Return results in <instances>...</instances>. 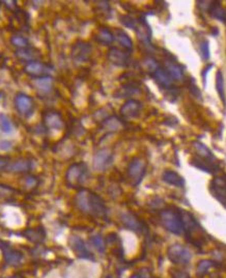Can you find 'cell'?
<instances>
[{"mask_svg": "<svg viewBox=\"0 0 226 278\" xmlns=\"http://www.w3.org/2000/svg\"><path fill=\"white\" fill-rule=\"evenodd\" d=\"M92 244L95 246L96 249L100 252H104L105 248H106V244L105 241L102 238V236L100 235H96L92 238Z\"/></svg>", "mask_w": 226, "mask_h": 278, "instance_id": "cell-30", "label": "cell"}, {"mask_svg": "<svg viewBox=\"0 0 226 278\" xmlns=\"http://www.w3.org/2000/svg\"><path fill=\"white\" fill-rule=\"evenodd\" d=\"M164 68L166 69V71L169 73V75L172 77V79H174V80L181 81L184 79L185 69L182 65H180L178 62H176L173 57H168L166 59Z\"/></svg>", "mask_w": 226, "mask_h": 278, "instance_id": "cell-14", "label": "cell"}, {"mask_svg": "<svg viewBox=\"0 0 226 278\" xmlns=\"http://www.w3.org/2000/svg\"><path fill=\"white\" fill-rule=\"evenodd\" d=\"M173 278H191L190 275L186 272H182V271H176L173 274Z\"/></svg>", "mask_w": 226, "mask_h": 278, "instance_id": "cell-39", "label": "cell"}, {"mask_svg": "<svg viewBox=\"0 0 226 278\" xmlns=\"http://www.w3.org/2000/svg\"><path fill=\"white\" fill-rule=\"evenodd\" d=\"M0 129H1L3 133L6 134H11L14 132V126L11 120L3 113H0Z\"/></svg>", "mask_w": 226, "mask_h": 278, "instance_id": "cell-29", "label": "cell"}, {"mask_svg": "<svg viewBox=\"0 0 226 278\" xmlns=\"http://www.w3.org/2000/svg\"><path fill=\"white\" fill-rule=\"evenodd\" d=\"M138 93H139L138 87L133 83H128V84L123 85L119 91L115 93V96L116 98H127V97L133 96L135 94H138Z\"/></svg>", "mask_w": 226, "mask_h": 278, "instance_id": "cell-27", "label": "cell"}, {"mask_svg": "<svg viewBox=\"0 0 226 278\" xmlns=\"http://www.w3.org/2000/svg\"><path fill=\"white\" fill-rule=\"evenodd\" d=\"M200 54L203 61H208V59H210L211 56L210 43L209 41H206V39H204V41L200 44Z\"/></svg>", "mask_w": 226, "mask_h": 278, "instance_id": "cell-32", "label": "cell"}, {"mask_svg": "<svg viewBox=\"0 0 226 278\" xmlns=\"http://www.w3.org/2000/svg\"><path fill=\"white\" fill-rule=\"evenodd\" d=\"M213 67H214L213 65H208V66H206V67L202 70L201 76H202V79H203V84H204V85L206 84V76H208V74L210 73V71H211Z\"/></svg>", "mask_w": 226, "mask_h": 278, "instance_id": "cell-36", "label": "cell"}, {"mask_svg": "<svg viewBox=\"0 0 226 278\" xmlns=\"http://www.w3.org/2000/svg\"><path fill=\"white\" fill-rule=\"evenodd\" d=\"M121 21H122L123 25H125L128 28H131V29H135L137 24H138V19H135L131 16L121 17Z\"/></svg>", "mask_w": 226, "mask_h": 278, "instance_id": "cell-31", "label": "cell"}, {"mask_svg": "<svg viewBox=\"0 0 226 278\" xmlns=\"http://www.w3.org/2000/svg\"><path fill=\"white\" fill-rule=\"evenodd\" d=\"M160 219L163 226L168 232L178 236L183 234L184 225L180 213L172 210H164L160 213Z\"/></svg>", "mask_w": 226, "mask_h": 278, "instance_id": "cell-3", "label": "cell"}, {"mask_svg": "<svg viewBox=\"0 0 226 278\" xmlns=\"http://www.w3.org/2000/svg\"><path fill=\"white\" fill-rule=\"evenodd\" d=\"M150 73L154 80L158 83L160 87L169 92L174 91L175 87L173 86V79L169 75V73L166 71V69L164 67L158 65Z\"/></svg>", "mask_w": 226, "mask_h": 278, "instance_id": "cell-5", "label": "cell"}, {"mask_svg": "<svg viewBox=\"0 0 226 278\" xmlns=\"http://www.w3.org/2000/svg\"><path fill=\"white\" fill-rule=\"evenodd\" d=\"M145 172H146V163L142 158L139 157L133 158L127 170L128 176H129L132 185L134 186H137L141 183L142 178L145 174Z\"/></svg>", "mask_w": 226, "mask_h": 278, "instance_id": "cell-4", "label": "cell"}, {"mask_svg": "<svg viewBox=\"0 0 226 278\" xmlns=\"http://www.w3.org/2000/svg\"><path fill=\"white\" fill-rule=\"evenodd\" d=\"M208 4L209 5H206V12L209 13V15L222 23H226V9L221 5V3L219 1H211Z\"/></svg>", "mask_w": 226, "mask_h": 278, "instance_id": "cell-15", "label": "cell"}, {"mask_svg": "<svg viewBox=\"0 0 226 278\" xmlns=\"http://www.w3.org/2000/svg\"><path fill=\"white\" fill-rule=\"evenodd\" d=\"M131 278H143L140 274H134L131 276Z\"/></svg>", "mask_w": 226, "mask_h": 278, "instance_id": "cell-40", "label": "cell"}, {"mask_svg": "<svg viewBox=\"0 0 226 278\" xmlns=\"http://www.w3.org/2000/svg\"><path fill=\"white\" fill-rule=\"evenodd\" d=\"M12 148V143L7 140L0 141V150L1 151H9Z\"/></svg>", "mask_w": 226, "mask_h": 278, "instance_id": "cell-38", "label": "cell"}, {"mask_svg": "<svg viewBox=\"0 0 226 278\" xmlns=\"http://www.w3.org/2000/svg\"><path fill=\"white\" fill-rule=\"evenodd\" d=\"M135 31L139 39H141L144 44L150 45L151 37H152V31H151L150 25L146 23L144 19H138V24H137Z\"/></svg>", "mask_w": 226, "mask_h": 278, "instance_id": "cell-16", "label": "cell"}, {"mask_svg": "<svg viewBox=\"0 0 226 278\" xmlns=\"http://www.w3.org/2000/svg\"><path fill=\"white\" fill-rule=\"evenodd\" d=\"M76 205L84 214L100 218H105L107 216V208L102 198L87 189H82L78 192L76 196Z\"/></svg>", "mask_w": 226, "mask_h": 278, "instance_id": "cell-1", "label": "cell"}, {"mask_svg": "<svg viewBox=\"0 0 226 278\" xmlns=\"http://www.w3.org/2000/svg\"><path fill=\"white\" fill-rule=\"evenodd\" d=\"M193 145L195 147L196 153H197V156L196 157L200 159V160L204 162L206 165H209L212 168V171L216 173V171L218 170L217 158L214 156L210 148L200 141H194Z\"/></svg>", "mask_w": 226, "mask_h": 278, "instance_id": "cell-7", "label": "cell"}, {"mask_svg": "<svg viewBox=\"0 0 226 278\" xmlns=\"http://www.w3.org/2000/svg\"><path fill=\"white\" fill-rule=\"evenodd\" d=\"M6 163H5V161H3V160H0V170H1V168L5 165Z\"/></svg>", "mask_w": 226, "mask_h": 278, "instance_id": "cell-41", "label": "cell"}, {"mask_svg": "<svg viewBox=\"0 0 226 278\" xmlns=\"http://www.w3.org/2000/svg\"><path fill=\"white\" fill-rule=\"evenodd\" d=\"M162 180L172 186L179 187V188H183L185 186V180L182 175H180L179 174H176L172 171H167L162 174Z\"/></svg>", "mask_w": 226, "mask_h": 278, "instance_id": "cell-20", "label": "cell"}, {"mask_svg": "<svg viewBox=\"0 0 226 278\" xmlns=\"http://www.w3.org/2000/svg\"><path fill=\"white\" fill-rule=\"evenodd\" d=\"M113 162V155L112 153L107 150V148H102L97 151L93 159V166L94 170L97 172H104L109 167Z\"/></svg>", "mask_w": 226, "mask_h": 278, "instance_id": "cell-8", "label": "cell"}, {"mask_svg": "<svg viewBox=\"0 0 226 278\" xmlns=\"http://www.w3.org/2000/svg\"><path fill=\"white\" fill-rule=\"evenodd\" d=\"M214 264L212 262H209V261H203V262H200V264L198 265V273L200 274H204L206 271H208L210 268L213 266Z\"/></svg>", "mask_w": 226, "mask_h": 278, "instance_id": "cell-35", "label": "cell"}, {"mask_svg": "<svg viewBox=\"0 0 226 278\" xmlns=\"http://www.w3.org/2000/svg\"><path fill=\"white\" fill-rule=\"evenodd\" d=\"M115 39L119 42L124 48L125 50L128 52H131L133 50V42L132 39L130 38V36L128 35L124 31H121V29H117L115 32Z\"/></svg>", "mask_w": 226, "mask_h": 278, "instance_id": "cell-24", "label": "cell"}, {"mask_svg": "<svg viewBox=\"0 0 226 278\" xmlns=\"http://www.w3.org/2000/svg\"><path fill=\"white\" fill-rule=\"evenodd\" d=\"M5 259H6V261H7L9 264L15 265V264L20 262V260H21V254H20V253H17V252L14 251V250H9V251H7L6 254H5Z\"/></svg>", "mask_w": 226, "mask_h": 278, "instance_id": "cell-33", "label": "cell"}, {"mask_svg": "<svg viewBox=\"0 0 226 278\" xmlns=\"http://www.w3.org/2000/svg\"><path fill=\"white\" fill-rule=\"evenodd\" d=\"M15 106L21 114L27 115L32 111L33 101L31 97H28L25 94H18L15 98Z\"/></svg>", "mask_w": 226, "mask_h": 278, "instance_id": "cell-13", "label": "cell"}, {"mask_svg": "<svg viewBox=\"0 0 226 278\" xmlns=\"http://www.w3.org/2000/svg\"><path fill=\"white\" fill-rule=\"evenodd\" d=\"M92 55V45L83 41L75 43L72 49V57L78 64L87 62Z\"/></svg>", "mask_w": 226, "mask_h": 278, "instance_id": "cell-10", "label": "cell"}, {"mask_svg": "<svg viewBox=\"0 0 226 278\" xmlns=\"http://www.w3.org/2000/svg\"><path fill=\"white\" fill-rule=\"evenodd\" d=\"M12 44L18 48H20V49H24L27 47L28 45V42H27V39L23 36H20V35H15L12 37Z\"/></svg>", "mask_w": 226, "mask_h": 278, "instance_id": "cell-34", "label": "cell"}, {"mask_svg": "<svg viewBox=\"0 0 226 278\" xmlns=\"http://www.w3.org/2000/svg\"><path fill=\"white\" fill-rule=\"evenodd\" d=\"M71 245L73 250L76 252L78 256L83 257V259H92L93 257L91 251L88 250L86 244L83 242V240L80 239V238L73 237L71 239Z\"/></svg>", "mask_w": 226, "mask_h": 278, "instance_id": "cell-17", "label": "cell"}, {"mask_svg": "<svg viewBox=\"0 0 226 278\" xmlns=\"http://www.w3.org/2000/svg\"><path fill=\"white\" fill-rule=\"evenodd\" d=\"M210 190L212 194L226 208V178H215L211 184Z\"/></svg>", "mask_w": 226, "mask_h": 278, "instance_id": "cell-12", "label": "cell"}, {"mask_svg": "<svg viewBox=\"0 0 226 278\" xmlns=\"http://www.w3.org/2000/svg\"><path fill=\"white\" fill-rule=\"evenodd\" d=\"M8 278H18L17 276H13V277H8Z\"/></svg>", "mask_w": 226, "mask_h": 278, "instance_id": "cell-42", "label": "cell"}, {"mask_svg": "<svg viewBox=\"0 0 226 278\" xmlns=\"http://www.w3.org/2000/svg\"><path fill=\"white\" fill-rule=\"evenodd\" d=\"M107 57L109 59V62L116 67L126 68L130 65V59H131L130 52L122 50L120 48L111 47L109 49V51H108Z\"/></svg>", "mask_w": 226, "mask_h": 278, "instance_id": "cell-9", "label": "cell"}, {"mask_svg": "<svg viewBox=\"0 0 226 278\" xmlns=\"http://www.w3.org/2000/svg\"><path fill=\"white\" fill-rule=\"evenodd\" d=\"M45 124L49 129H51V130H56V131L62 130L65 126L62 116L57 112H49L45 116Z\"/></svg>", "mask_w": 226, "mask_h": 278, "instance_id": "cell-18", "label": "cell"}, {"mask_svg": "<svg viewBox=\"0 0 226 278\" xmlns=\"http://www.w3.org/2000/svg\"><path fill=\"white\" fill-rule=\"evenodd\" d=\"M52 78L49 76H43L41 78H37L33 81V84L38 92L42 94H47L51 91L52 88Z\"/></svg>", "mask_w": 226, "mask_h": 278, "instance_id": "cell-22", "label": "cell"}, {"mask_svg": "<svg viewBox=\"0 0 226 278\" xmlns=\"http://www.w3.org/2000/svg\"><path fill=\"white\" fill-rule=\"evenodd\" d=\"M32 168L31 163L26 160H19L7 166V170L12 173H24L28 172Z\"/></svg>", "mask_w": 226, "mask_h": 278, "instance_id": "cell-28", "label": "cell"}, {"mask_svg": "<svg viewBox=\"0 0 226 278\" xmlns=\"http://www.w3.org/2000/svg\"><path fill=\"white\" fill-rule=\"evenodd\" d=\"M122 222L127 228H129V230L133 232H140L142 230V223L140 222L138 218L135 217L132 214L129 213L124 214L122 216Z\"/></svg>", "mask_w": 226, "mask_h": 278, "instance_id": "cell-19", "label": "cell"}, {"mask_svg": "<svg viewBox=\"0 0 226 278\" xmlns=\"http://www.w3.org/2000/svg\"><path fill=\"white\" fill-rule=\"evenodd\" d=\"M142 109V104L138 100L130 99L120 109V113L126 118L138 117Z\"/></svg>", "mask_w": 226, "mask_h": 278, "instance_id": "cell-11", "label": "cell"}, {"mask_svg": "<svg viewBox=\"0 0 226 278\" xmlns=\"http://www.w3.org/2000/svg\"><path fill=\"white\" fill-rule=\"evenodd\" d=\"M167 255H168V259L176 265H187L189 264L191 261L192 254L191 252L187 249L186 247L175 244L169 247L168 251H167Z\"/></svg>", "mask_w": 226, "mask_h": 278, "instance_id": "cell-6", "label": "cell"}, {"mask_svg": "<svg viewBox=\"0 0 226 278\" xmlns=\"http://www.w3.org/2000/svg\"><path fill=\"white\" fill-rule=\"evenodd\" d=\"M189 89H190L191 93H192L196 98L201 99L202 95H201V93H200V91H199V88H198L197 86H196V85L193 86V84H190V85H189Z\"/></svg>", "mask_w": 226, "mask_h": 278, "instance_id": "cell-37", "label": "cell"}, {"mask_svg": "<svg viewBox=\"0 0 226 278\" xmlns=\"http://www.w3.org/2000/svg\"><path fill=\"white\" fill-rule=\"evenodd\" d=\"M102 127L107 131L115 132V131L121 130V129L124 127V124L119 117L112 115V116L107 117L105 121H103Z\"/></svg>", "mask_w": 226, "mask_h": 278, "instance_id": "cell-23", "label": "cell"}, {"mask_svg": "<svg viewBox=\"0 0 226 278\" xmlns=\"http://www.w3.org/2000/svg\"><path fill=\"white\" fill-rule=\"evenodd\" d=\"M25 71L27 74L32 75L33 77H38V76H42L45 74L46 69L43 64L32 61V62H29L26 64Z\"/></svg>", "mask_w": 226, "mask_h": 278, "instance_id": "cell-25", "label": "cell"}, {"mask_svg": "<svg viewBox=\"0 0 226 278\" xmlns=\"http://www.w3.org/2000/svg\"><path fill=\"white\" fill-rule=\"evenodd\" d=\"M216 89L220 97V100L223 103V106L226 107V95H225V83H224V77L221 71H218L216 74Z\"/></svg>", "mask_w": 226, "mask_h": 278, "instance_id": "cell-26", "label": "cell"}, {"mask_svg": "<svg viewBox=\"0 0 226 278\" xmlns=\"http://www.w3.org/2000/svg\"><path fill=\"white\" fill-rule=\"evenodd\" d=\"M96 41L97 43H100L102 45H111L114 41H115V36L107 28H101L99 29V32L97 33L96 35Z\"/></svg>", "mask_w": 226, "mask_h": 278, "instance_id": "cell-21", "label": "cell"}, {"mask_svg": "<svg viewBox=\"0 0 226 278\" xmlns=\"http://www.w3.org/2000/svg\"><path fill=\"white\" fill-rule=\"evenodd\" d=\"M88 176H90V172H88L87 165L83 162H79L68 167L65 174V181L70 187L78 188L88 180Z\"/></svg>", "mask_w": 226, "mask_h": 278, "instance_id": "cell-2", "label": "cell"}]
</instances>
